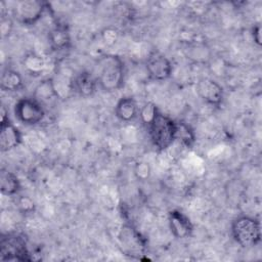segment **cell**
Returning a JSON list of instances; mask_svg holds the SVG:
<instances>
[{"instance_id":"cell-18","label":"cell","mask_w":262,"mask_h":262,"mask_svg":"<svg viewBox=\"0 0 262 262\" xmlns=\"http://www.w3.org/2000/svg\"><path fill=\"white\" fill-rule=\"evenodd\" d=\"M23 64L26 71L31 75H39L43 73L46 68V62L44 58L36 52L27 53L23 59Z\"/></svg>"},{"instance_id":"cell-23","label":"cell","mask_w":262,"mask_h":262,"mask_svg":"<svg viewBox=\"0 0 262 262\" xmlns=\"http://www.w3.org/2000/svg\"><path fill=\"white\" fill-rule=\"evenodd\" d=\"M16 204L18 209L24 213H30L35 208L34 202L28 196H19L16 201Z\"/></svg>"},{"instance_id":"cell-20","label":"cell","mask_w":262,"mask_h":262,"mask_svg":"<svg viewBox=\"0 0 262 262\" xmlns=\"http://www.w3.org/2000/svg\"><path fill=\"white\" fill-rule=\"evenodd\" d=\"M158 111H159V108L154 102L147 101L142 106L139 107L138 117L140 118L141 122L147 126L151 122V120L154 119V117Z\"/></svg>"},{"instance_id":"cell-22","label":"cell","mask_w":262,"mask_h":262,"mask_svg":"<svg viewBox=\"0 0 262 262\" xmlns=\"http://www.w3.org/2000/svg\"><path fill=\"white\" fill-rule=\"evenodd\" d=\"M150 166L146 162H138L134 168V174L139 180H146L150 176Z\"/></svg>"},{"instance_id":"cell-3","label":"cell","mask_w":262,"mask_h":262,"mask_svg":"<svg viewBox=\"0 0 262 262\" xmlns=\"http://www.w3.org/2000/svg\"><path fill=\"white\" fill-rule=\"evenodd\" d=\"M230 233L233 241L241 247H255L261 242L260 221L247 215L237 216L231 222Z\"/></svg>"},{"instance_id":"cell-4","label":"cell","mask_w":262,"mask_h":262,"mask_svg":"<svg viewBox=\"0 0 262 262\" xmlns=\"http://www.w3.org/2000/svg\"><path fill=\"white\" fill-rule=\"evenodd\" d=\"M0 259L2 261H31L26 237L15 232L2 234L0 238Z\"/></svg>"},{"instance_id":"cell-19","label":"cell","mask_w":262,"mask_h":262,"mask_svg":"<svg viewBox=\"0 0 262 262\" xmlns=\"http://www.w3.org/2000/svg\"><path fill=\"white\" fill-rule=\"evenodd\" d=\"M34 97L39 100L41 103L43 100H47V99H51L52 97H57L54 88H53V84L51 81V78H48L46 80H43L35 89V93H34Z\"/></svg>"},{"instance_id":"cell-10","label":"cell","mask_w":262,"mask_h":262,"mask_svg":"<svg viewBox=\"0 0 262 262\" xmlns=\"http://www.w3.org/2000/svg\"><path fill=\"white\" fill-rule=\"evenodd\" d=\"M168 224L172 235L178 239H185L191 236L193 224L190 218L180 210H171L168 214Z\"/></svg>"},{"instance_id":"cell-12","label":"cell","mask_w":262,"mask_h":262,"mask_svg":"<svg viewBox=\"0 0 262 262\" xmlns=\"http://www.w3.org/2000/svg\"><path fill=\"white\" fill-rule=\"evenodd\" d=\"M139 107L137 101L132 96L121 97L115 105V116L116 118L124 123H129L138 118Z\"/></svg>"},{"instance_id":"cell-13","label":"cell","mask_w":262,"mask_h":262,"mask_svg":"<svg viewBox=\"0 0 262 262\" xmlns=\"http://www.w3.org/2000/svg\"><path fill=\"white\" fill-rule=\"evenodd\" d=\"M50 46L55 51H62L71 46V35L64 24H55L48 34Z\"/></svg>"},{"instance_id":"cell-5","label":"cell","mask_w":262,"mask_h":262,"mask_svg":"<svg viewBox=\"0 0 262 262\" xmlns=\"http://www.w3.org/2000/svg\"><path fill=\"white\" fill-rule=\"evenodd\" d=\"M14 115L23 124L33 126L44 120L45 110L35 97H23L14 104Z\"/></svg>"},{"instance_id":"cell-6","label":"cell","mask_w":262,"mask_h":262,"mask_svg":"<svg viewBox=\"0 0 262 262\" xmlns=\"http://www.w3.org/2000/svg\"><path fill=\"white\" fill-rule=\"evenodd\" d=\"M48 7V3L39 0H21L13 8V16L25 26L38 23Z\"/></svg>"},{"instance_id":"cell-16","label":"cell","mask_w":262,"mask_h":262,"mask_svg":"<svg viewBox=\"0 0 262 262\" xmlns=\"http://www.w3.org/2000/svg\"><path fill=\"white\" fill-rule=\"evenodd\" d=\"M0 88L2 91L15 92L24 88V80L21 75L12 69H4L0 77Z\"/></svg>"},{"instance_id":"cell-17","label":"cell","mask_w":262,"mask_h":262,"mask_svg":"<svg viewBox=\"0 0 262 262\" xmlns=\"http://www.w3.org/2000/svg\"><path fill=\"white\" fill-rule=\"evenodd\" d=\"M176 140H179L185 147L191 148L195 143V133L187 123L176 121Z\"/></svg>"},{"instance_id":"cell-24","label":"cell","mask_w":262,"mask_h":262,"mask_svg":"<svg viewBox=\"0 0 262 262\" xmlns=\"http://www.w3.org/2000/svg\"><path fill=\"white\" fill-rule=\"evenodd\" d=\"M251 34H252L254 43H256L258 46H260L261 45V26L259 23L253 26Z\"/></svg>"},{"instance_id":"cell-9","label":"cell","mask_w":262,"mask_h":262,"mask_svg":"<svg viewBox=\"0 0 262 262\" xmlns=\"http://www.w3.org/2000/svg\"><path fill=\"white\" fill-rule=\"evenodd\" d=\"M195 92L198 96L209 105L219 106L223 101V87L211 78L200 79L195 84Z\"/></svg>"},{"instance_id":"cell-11","label":"cell","mask_w":262,"mask_h":262,"mask_svg":"<svg viewBox=\"0 0 262 262\" xmlns=\"http://www.w3.org/2000/svg\"><path fill=\"white\" fill-rule=\"evenodd\" d=\"M73 91L82 97L92 96L97 89L98 83L96 77L91 73L83 71L73 77L72 80Z\"/></svg>"},{"instance_id":"cell-21","label":"cell","mask_w":262,"mask_h":262,"mask_svg":"<svg viewBox=\"0 0 262 262\" xmlns=\"http://www.w3.org/2000/svg\"><path fill=\"white\" fill-rule=\"evenodd\" d=\"M118 37H119V32L117 29L113 27H107L101 31V40L107 46L114 45L117 42Z\"/></svg>"},{"instance_id":"cell-15","label":"cell","mask_w":262,"mask_h":262,"mask_svg":"<svg viewBox=\"0 0 262 262\" xmlns=\"http://www.w3.org/2000/svg\"><path fill=\"white\" fill-rule=\"evenodd\" d=\"M20 190V181L16 174L8 169L2 168L0 171V191L2 195L13 196Z\"/></svg>"},{"instance_id":"cell-1","label":"cell","mask_w":262,"mask_h":262,"mask_svg":"<svg viewBox=\"0 0 262 262\" xmlns=\"http://www.w3.org/2000/svg\"><path fill=\"white\" fill-rule=\"evenodd\" d=\"M98 86L104 92H114L121 89L125 82V64L118 55H105L99 66L96 77Z\"/></svg>"},{"instance_id":"cell-14","label":"cell","mask_w":262,"mask_h":262,"mask_svg":"<svg viewBox=\"0 0 262 262\" xmlns=\"http://www.w3.org/2000/svg\"><path fill=\"white\" fill-rule=\"evenodd\" d=\"M119 239L123 247V250L131 256L134 255L133 252L136 249L139 251L143 249V242L140 237V234L130 225H125L124 227H122L119 234Z\"/></svg>"},{"instance_id":"cell-2","label":"cell","mask_w":262,"mask_h":262,"mask_svg":"<svg viewBox=\"0 0 262 262\" xmlns=\"http://www.w3.org/2000/svg\"><path fill=\"white\" fill-rule=\"evenodd\" d=\"M146 127L151 143L159 151L166 150L176 140V121L160 110Z\"/></svg>"},{"instance_id":"cell-8","label":"cell","mask_w":262,"mask_h":262,"mask_svg":"<svg viewBox=\"0 0 262 262\" xmlns=\"http://www.w3.org/2000/svg\"><path fill=\"white\" fill-rule=\"evenodd\" d=\"M23 141L20 130L10 121L8 112L2 106L0 123V150L1 152L9 151L17 147Z\"/></svg>"},{"instance_id":"cell-7","label":"cell","mask_w":262,"mask_h":262,"mask_svg":"<svg viewBox=\"0 0 262 262\" xmlns=\"http://www.w3.org/2000/svg\"><path fill=\"white\" fill-rule=\"evenodd\" d=\"M145 70L150 80L161 82L171 77L173 66L165 54L156 50L148 54L145 60Z\"/></svg>"}]
</instances>
